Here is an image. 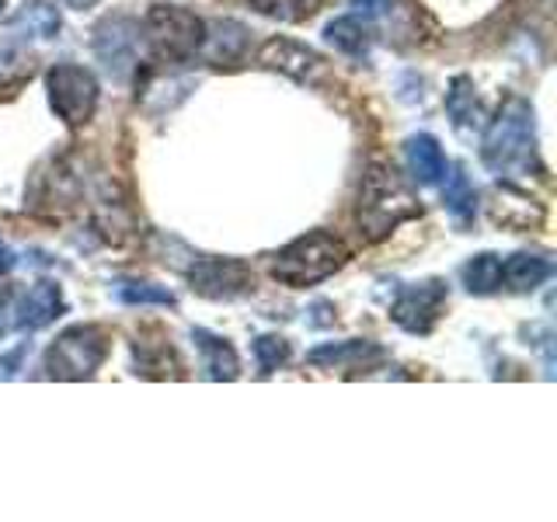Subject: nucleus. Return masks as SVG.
I'll use <instances>...</instances> for the list:
<instances>
[{
	"mask_svg": "<svg viewBox=\"0 0 557 522\" xmlns=\"http://www.w3.org/2000/svg\"><path fill=\"white\" fill-rule=\"evenodd\" d=\"M481 161L498 178H522L530 171H544L536 157V115L527 98H509L484 126Z\"/></svg>",
	"mask_w": 557,
	"mask_h": 522,
	"instance_id": "nucleus-1",
	"label": "nucleus"
},
{
	"mask_svg": "<svg viewBox=\"0 0 557 522\" xmlns=\"http://www.w3.org/2000/svg\"><path fill=\"white\" fill-rule=\"evenodd\" d=\"M422 216V206L411 185L387 164H370L362 174L359 206H356V226L362 240H383L391 237L400 223Z\"/></svg>",
	"mask_w": 557,
	"mask_h": 522,
	"instance_id": "nucleus-2",
	"label": "nucleus"
},
{
	"mask_svg": "<svg viewBox=\"0 0 557 522\" xmlns=\"http://www.w3.org/2000/svg\"><path fill=\"white\" fill-rule=\"evenodd\" d=\"M345 261H348V251L342 237L327 231H313L307 237H296L293 244H286L283 251H275L269 261V275L289 289H307L331 278Z\"/></svg>",
	"mask_w": 557,
	"mask_h": 522,
	"instance_id": "nucleus-3",
	"label": "nucleus"
},
{
	"mask_svg": "<svg viewBox=\"0 0 557 522\" xmlns=\"http://www.w3.org/2000/svg\"><path fill=\"white\" fill-rule=\"evenodd\" d=\"M109 359V331L101 324H74L49 345L46 376L49 380H91Z\"/></svg>",
	"mask_w": 557,
	"mask_h": 522,
	"instance_id": "nucleus-4",
	"label": "nucleus"
},
{
	"mask_svg": "<svg viewBox=\"0 0 557 522\" xmlns=\"http://www.w3.org/2000/svg\"><path fill=\"white\" fill-rule=\"evenodd\" d=\"M147 42L153 49V57H161L164 63H185L199 52L202 35H206V22L188 8L178 4H153L147 22Z\"/></svg>",
	"mask_w": 557,
	"mask_h": 522,
	"instance_id": "nucleus-5",
	"label": "nucleus"
},
{
	"mask_svg": "<svg viewBox=\"0 0 557 522\" xmlns=\"http://www.w3.org/2000/svg\"><path fill=\"white\" fill-rule=\"evenodd\" d=\"M46 95H49V109L57 112L66 126H87V122L95 119L101 87L87 66L57 63L46 70Z\"/></svg>",
	"mask_w": 557,
	"mask_h": 522,
	"instance_id": "nucleus-6",
	"label": "nucleus"
},
{
	"mask_svg": "<svg viewBox=\"0 0 557 522\" xmlns=\"http://www.w3.org/2000/svg\"><path fill=\"white\" fill-rule=\"evenodd\" d=\"M188 283L206 300H237L255 289V272L237 258H196Z\"/></svg>",
	"mask_w": 557,
	"mask_h": 522,
	"instance_id": "nucleus-7",
	"label": "nucleus"
},
{
	"mask_svg": "<svg viewBox=\"0 0 557 522\" xmlns=\"http://www.w3.org/2000/svg\"><path fill=\"white\" fill-rule=\"evenodd\" d=\"M446 300H449V289L440 278L414 283L397 293V300L391 303V318L400 331H408V335H429L435 321H440Z\"/></svg>",
	"mask_w": 557,
	"mask_h": 522,
	"instance_id": "nucleus-8",
	"label": "nucleus"
},
{
	"mask_svg": "<svg viewBox=\"0 0 557 522\" xmlns=\"http://www.w3.org/2000/svg\"><path fill=\"white\" fill-rule=\"evenodd\" d=\"M136 49H139V25L129 22V17H109V22L98 25L95 52L115 77H126L136 66Z\"/></svg>",
	"mask_w": 557,
	"mask_h": 522,
	"instance_id": "nucleus-9",
	"label": "nucleus"
},
{
	"mask_svg": "<svg viewBox=\"0 0 557 522\" xmlns=\"http://www.w3.org/2000/svg\"><path fill=\"white\" fill-rule=\"evenodd\" d=\"M258 63L265 70H278V74H286L300 84L318 80L324 70V60L310 46L296 42V39H283V35H275V39H269L258 49Z\"/></svg>",
	"mask_w": 557,
	"mask_h": 522,
	"instance_id": "nucleus-10",
	"label": "nucleus"
},
{
	"mask_svg": "<svg viewBox=\"0 0 557 522\" xmlns=\"http://www.w3.org/2000/svg\"><path fill=\"white\" fill-rule=\"evenodd\" d=\"M66 310L63 303V293L57 283H35L22 303H14V327L17 331H39L46 324H52Z\"/></svg>",
	"mask_w": 557,
	"mask_h": 522,
	"instance_id": "nucleus-11",
	"label": "nucleus"
},
{
	"mask_svg": "<svg viewBox=\"0 0 557 522\" xmlns=\"http://www.w3.org/2000/svg\"><path fill=\"white\" fill-rule=\"evenodd\" d=\"M405 161H408V171H411V178L418 185H443L446 182V153L440 147V139H435L432 133H414L408 144H405Z\"/></svg>",
	"mask_w": 557,
	"mask_h": 522,
	"instance_id": "nucleus-12",
	"label": "nucleus"
},
{
	"mask_svg": "<svg viewBox=\"0 0 557 522\" xmlns=\"http://www.w3.org/2000/svg\"><path fill=\"white\" fill-rule=\"evenodd\" d=\"M248 42L251 35L248 28H244L240 22H231V17H223V22H213L206 25V35H202V46L199 52L216 66H231V63H240L244 52H248Z\"/></svg>",
	"mask_w": 557,
	"mask_h": 522,
	"instance_id": "nucleus-13",
	"label": "nucleus"
},
{
	"mask_svg": "<svg viewBox=\"0 0 557 522\" xmlns=\"http://www.w3.org/2000/svg\"><path fill=\"white\" fill-rule=\"evenodd\" d=\"M191 341H196L199 348V359H202V373L206 380H237L240 376V359L234 352V345L213 335V331H206V327H196L191 331Z\"/></svg>",
	"mask_w": 557,
	"mask_h": 522,
	"instance_id": "nucleus-14",
	"label": "nucleus"
},
{
	"mask_svg": "<svg viewBox=\"0 0 557 522\" xmlns=\"http://www.w3.org/2000/svg\"><path fill=\"white\" fill-rule=\"evenodd\" d=\"M60 11L46 4V0H28L25 8H17V14L11 17L8 35L14 39H57L60 32Z\"/></svg>",
	"mask_w": 557,
	"mask_h": 522,
	"instance_id": "nucleus-15",
	"label": "nucleus"
},
{
	"mask_svg": "<svg viewBox=\"0 0 557 522\" xmlns=\"http://www.w3.org/2000/svg\"><path fill=\"white\" fill-rule=\"evenodd\" d=\"M373 359H383V348L373 345V341H335V345H321L313 348L307 356L310 365H318V370H345V365H366Z\"/></svg>",
	"mask_w": 557,
	"mask_h": 522,
	"instance_id": "nucleus-16",
	"label": "nucleus"
},
{
	"mask_svg": "<svg viewBox=\"0 0 557 522\" xmlns=\"http://www.w3.org/2000/svg\"><path fill=\"white\" fill-rule=\"evenodd\" d=\"M446 112H449V122H453V129L457 133H474L481 129V101L474 95V80H470L467 74L460 77H453L449 84V91H446Z\"/></svg>",
	"mask_w": 557,
	"mask_h": 522,
	"instance_id": "nucleus-17",
	"label": "nucleus"
},
{
	"mask_svg": "<svg viewBox=\"0 0 557 522\" xmlns=\"http://www.w3.org/2000/svg\"><path fill=\"white\" fill-rule=\"evenodd\" d=\"M550 272H554V265L547 258L527 254V251H519V254L502 261V283L509 286L512 293H533L536 286L547 283Z\"/></svg>",
	"mask_w": 557,
	"mask_h": 522,
	"instance_id": "nucleus-18",
	"label": "nucleus"
},
{
	"mask_svg": "<svg viewBox=\"0 0 557 522\" xmlns=\"http://www.w3.org/2000/svg\"><path fill=\"white\" fill-rule=\"evenodd\" d=\"M32 57L14 35H0V91H17L25 80H32Z\"/></svg>",
	"mask_w": 557,
	"mask_h": 522,
	"instance_id": "nucleus-19",
	"label": "nucleus"
},
{
	"mask_svg": "<svg viewBox=\"0 0 557 522\" xmlns=\"http://www.w3.org/2000/svg\"><path fill=\"white\" fill-rule=\"evenodd\" d=\"M324 39L327 46H335L338 52L352 60H362L370 52V28H366L359 17H335L327 28H324Z\"/></svg>",
	"mask_w": 557,
	"mask_h": 522,
	"instance_id": "nucleus-20",
	"label": "nucleus"
},
{
	"mask_svg": "<svg viewBox=\"0 0 557 522\" xmlns=\"http://www.w3.org/2000/svg\"><path fill=\"white\" fill-rule=\"evenodd\" d=\"M443 206H446V213L457 223L474 220V213H478V191H474V185H470V178L463 174V167H457V171L449 174L446 191H443Z\"/></svg>",
	"mask_w": 557,
	"mask_h": 522,
	"instance_id": "nucleus-21",
	"label": "nucleus"
},
{
	"mask_svg": "<svg viewBox=\"0 0 557 522\" xmlns=\"http://www.w3.org/2000/svg\"><path fill=\"white\" fill-rule=\"evenodd\" d=\"M460 275H463V286H467L470 293L487 296V293L502 289V258L492 254V251H484V254H478V258H470Z\"/></svg>",
	"mask_w": 557,
	"mask_h": 522,
	"instance_id": "nucleus-22",
	"label": "nucleus"
},
{
	"mask_svg": "<svg viewBox=\"0 0 557 522\" xmlns=\"http://www.w3.org/2000/svg\"><path fill=\"white\" fill-rule=\"evenodd\" d=\"M119 303L126 307H174V293L164 286H153V283H136V278H126V283L115 286Z\"/></svg>",
	"mask_w": 557,
	"mask_h": 522,
	"instance_id": "nucleus-23",
	"label": "nucleus"
},
{
	"mask_svg": "<svg viewBox=\"0 0 557 522\" xmlns=\"http://www.w3.org/2000/svg\"><path fill=\"white\" fill-rule=\"evenodd\" d=\"M248 4L272 17V22H286V25H296V22H307L310 14H318L321 0H248Z\"/></svg>",
	"mask_w": 557,
	"mask_h": 522,
	"instance_id": "nucleus-24",
	"label": "nucleus"
},
{
	"mask_svg": "<svg viewBox=\"0 0 557 522\" xmlns=\"http://www.w3.org/2000/svg\"><path fill=\"white\" fill-rule=\"evenodd\" d=\"M168 365L178 370L171 348H157V352H150L147 345H133V373L136 376H168Z\"/></svg>",
	"mask_w": 557,
	"mask_h": 522,
	"instance_id": "nucleus-25",
	"label": "nucleus"
},
{
	"mask_svg": "<svg viewBox=\"0 0 557 522\" xmlns=\"http://www.w3.org/2000/svg\"><path fill=\"white\" fill-rule=\"evenodd\" d=\"M255 359L261 373H275L289 362V341L283 335H261L255 338Z\"/></svg>",
	"mask_w": 557,
	"mask_h": 522,
	"instance_id": "nucleus-26",
	"label": "nucleus"
},
{
	"mask_svg": "<svg viewBox=\"0 0 557 522\" xmlns=\"http://www.w3.org/2000/svg\"><path fill=\"white\" fill-rule=\"evenodd\" d=\"M352 8H356V14L366 17V22H373V17L391 11V0H352Z\"/></svg>",
	"mask_w": 557,
	"mask_h": 522,
	"instance_id": "nucleus-27",
	"label": "nucleus"
},
{
	"mask_svg": "<svg viewBox=\"0 0 557 522\" xmlns=\"http://www.w3.org/2000/svg\"><path fill=\"white\" fill-rule=\"evenodd\" d=\"M11 327H14V296L0 293V338H4Z\"/></svg>",
	"mask_w": 557,
	"mask_h": 522,
	"instance_id": "nucleus-28",
	"label": "nucleus"
},
{
	"mask_svg": "<svg viewBox=\"0 0 557 522\" xmlns=\"http://www.w3.org/2000/svg\"><path fill=\"white\" fill-rule=\"evenodd\" d=\"M25 352H28V348H25V345H17L11 356H4V359H0V370H4V376H14V373H17V365H22Z\"/></svg>",
	"mask_w": 557,
	"mask_h": 522,
	"instance_id": "nucleus-29",
	"label": "nucleus"
},
{
	"mask_svg": "<svg viewBox=\"0 0 557 522\" xmlns=\"http://www.w3.org/2000/svg\"><path fill=\"white\" fill-rule=\"evenodd\" d=\"M17 265V258H14V251L8 248V244L4 240H0V275H8L11 269Z\"/></svg>",
	"mask_w": 557,
	"mask_h": 522,
	"instance_id": "nucleus-30",
	"label": "nucleus"
},
{
	"mask_svg": "<svg viewBox=\"0 0 557 522\" xmlns=\"http://www.w3.org/2000/svg\"><path fill=\"white\" fill-rule=\"evenodd\" d=\"M66 4H70V8H84V4H87V0H66Z\"/></svg>",
	"mask_w": 557,
	"mask_h": 522,
	"instance_id": "nucleus-31",
	"label": "nucleus"
},
{
	"mask_svg": "<svg viewBox=\"0 0 557 522\" xmlns=\"http://www.w3.org/2000/svg\"><path fill=\"white\" fill-rule=\"evenodd\" d=\"M4 8H8V0H0V14H4Z\"/></svg>",
	"mask_w": 557,
	"mask_h": 522,
	"instance_id": "nucleus-32",
	"label": "nucleus"
}]
</instances>
